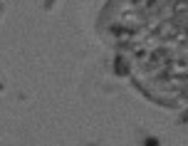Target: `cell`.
Wrapping results in <instances>:
<instances>
[{
  "mask_svg": "<svg viewBox=\"0 0 188 146\" xmlns=\"http://www.w3.org/2000/svg\"><path fill=\"white\" fill-rule=\"evenodd\" d=\"M116 72H119V74L124 72V60H121V57H119V60H116Z\"/></svg>",
  "mask_w": 188,
  "mask_h": 146,
  "instance_id": "6da1fadb",
  "label": "cell"
}]
</instances>
